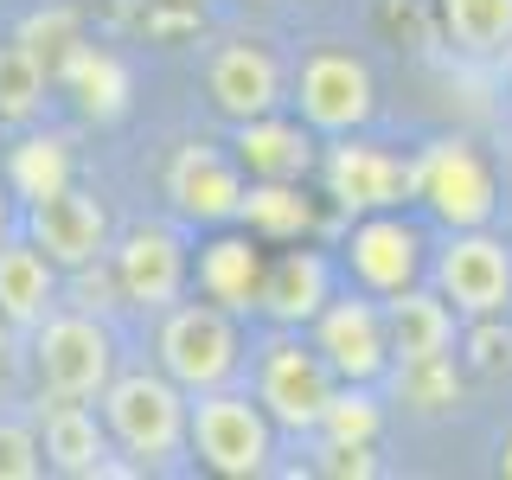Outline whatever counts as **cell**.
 Segmentation results:
<instances>
[{
  "instance_id": "83f0119b",
  "label": "cell",
  "mask_w": 512,
  "mask_h": 480,
  "mask_svg": "<svg viewBox=\"0 0 512 480\" xmlns=\"http://www.w3.org/2000/svg\"><path fill=\"white\" fill-rule=\"evenodd\" d=\"M58 71L71 77L77 90H84L90 109H116V103H122V71H116V58H103V52H90V45H77V52L64 58Z\"/></svg>"
},
{
  "instance_id": "4dcf8cb0",
  "label": "cell",
  "mask_w": 512,
  "mask_h": 480,
  "mask_svg": "<svg viewBox=\"0 0 512 480\" xmlns=\"http://www.w3.org/2000/svg\"><path fill=\"white\" fill-rule=\"evenodd\" d=\"M320 474H333V480H372V474H378L372 442H327V455H320Z\"/></svg>"
},
{
  "instance_id": "603a6c76",
  "label": "cell",
  "mask_w": 512,
  "mask_h": 480,
  "mask_svg": "<svg viewBox=\"0 0 512 480\" xmlns=\"http://www.w3.org/2000/svg\"><path fill=\"white\" fill-rule=\"evenodd\" d=\"M384 372H391L397 397H404L410 410H423V416L461 404V372H455V359H448V352H436V359H391Z\"/></svg>"
},
{
  "instance_id": "836d02e7",
  "label": "cell",
  "mask_w": 512,
  "mask_h": 480,
  "mask_svg": "<svg viewBox=\"0 0 512 480\" xmlns=\"http://www.w3.org/2000/svg\"><path fill=\"white\" fill-rule=\"evenodd\" d=\"M160 7H205V0H160Z\"/></svg>"
},
{
  "instance_id": "7c38bea8",
  "label": "cell",
  "mask_w": 512,
  "mask_h": 480,
  "mask_svg": "<svg viewBox=\"0 0 512 480\" xmlns=\"http://www.w3.org/2000/svg\"><path fill=\"white\" fill-rule=\"evenodd\" d=\"M410 186L423 192L442 218H455V224H480L487 205H493V180H487V167H480V154L468 148V141H442V148H429L423 167H410Z\"/></svg>"
},
{
  "instance_id": "7a4b0ae2",
  "label": "cell",
  "mask_w": 512,
  "mask_h": 480,
  "mask_svg": "<svg viewBox=\"0 0 512 480\" xmlns=\"http://www.w3.org/2000/svg\"><path fill=\"white\" fill-rule=\"evenodd\" d=\"M186 448L212 474L250 480V474H269L276 423L263 416V404H250V397L218 384V391H199V404H186Z\"/></svg>"
},
{
  "instance_id": "4fadbf2b",
  "label": "cell",
  "mask_w": 512,
  "mask_h": 480,
  "mask_svg": "<svg viewBox=\"0 0 512 480\" xmlns=\"http://www.w3.org/2000/svg\"><path fill=\"white\" fill-rule=\"evenodd\" d=\"M205 90H212V103L231 122H250V116H269V109L282 103V71H276V58H269L263 45L237 39V45H224V52H212Z\"/></svg>"
},
{
  "instance_id": "ba28073f",
  "label": "cell",
  "mask_w": 512,
  "mask_h": 480,
  "mask_svg": "<svg viewBox=\"0 0 512 480\" xmlns=\"http://www.w3.org/2000/svg\"><path fill=\"white\" fill-rule=\"evenodd\" d=\"M26 231L58 269H90L109 256V212L77 186H58L45 199H26Z\"/></svg>"
},
{
  "instance_id": "5b68a950",
  "label": "cell",
  "mask_w": 512,
  "mask_h": 480,
  "mask_svg": "<svg viewBox=\"0 0 512 480\" xmlns=\"http://www.w3.org/2000/svg\"><path fill=\"white\" fill-rule=\"evenodd\" d=\"M333 384H340L333 365L301 340H269L263 359H256V404L282 429H314L327 397H333Z\"/></svg>"
},
{
  "instance_id": "d6a6232c",
  "label": "cell",
  "mask_w": 512,
  "mask_h": 480,
  "mask_svg": "<svg viewBox=\"0 0 512 480\" xmlns=\"http://www.w3.org/2000/svg\"><path fill=\"white\" fill-rule=\"evenodd\" d=\"M0 237H7V186H0Z\"/></svg>"
},
{
  "instance_id": "7402d4cb",
  "label": "cell",
  "mask_w": 512,
  "mask_h": 480,
  "mask_svg": "<svg viewBox=\"0 0 512 480\" xmlns=\"http://www.w3.org/2000/svg\"><path fill=\"white\" fill-rule=\"evenodd\" d=\"M237 218H244L250 231H263V237H301L314 224V212H308V199H301L295 180H256L244 199H237Z\"/></svg>"
},
{
  "instance_id": "6da1fadb",
  "label": "cell",
  "mask_w": 512,
  "mask_h": 480,
  "mask_svg": "<svg viewBox=\"0 0 512 480\" xmlns=\"http://www.w3.org/2000/svg\"><path fill=\"white\" fill-rule=\"evenodd\" d=\"M103 429L135 468H167L186 448V391L167 372H116L103 384Z\"/></svg>"
},
{
  "instance_id": "8992f818",
  "label": "cell",
  "mask_w": 512,
  "mask_h": 480,
  "mask_svg": "<svg viewBox=\"0 0 512 480\" xmlns=\"http://www.w3.org/2000/svg\"><path fill=\"white\" fill-rule=\"evenodd\" d=\"M436 295L455 301V314L487 320L512 308V250L487 231H461L448 237L442 263H436Z\"/></svg>"
},
{
  "instance_id": "9a60e30c",
  "label": "cell",
  "mask_w": 512,
  "mask_h": 480,
  "mask_svg": "<svg viewBox=\"0 0 512 480\" xmlns=\"http://www.w3.org/2000/svg\"><path fill=\"white\" fill-rule=\"evenodd\" d=\"M352 269H359L365 288L391 295V288H410L416 282V263H423V237L410 231L404 218H384V212H365L352 224Z\"/></svg>"
},
{
  "instance_id": "cb8c5ba5",
  "label": "cell",
  "mask_w": 512,
  "mask_h": 480,
  "mask_svg": "<svg viewBox=\"0 0 512 480\" xmlns=\"http://www.w3.org/2000/svg\"><path fill=\"white\" fill-rule=\"evenodd\" d=\"M7 180L20 199H45V192L71 186V148H64V135H26L7 160Z\"/></svg>"
},
{
  "instance_id": "9c48e42d",
  "label": "cell",
  "mask_w": 512,
  "mask_h": 480,
  "mask_svg": "<svg viewBox=\"0 0 512 480\" xmlns=\"http://www.w3.org/2000/svg\"><path fill=\"white\" fill-rule=\"evenodd\" d=\"M314 352L333 365V378L372 384L391 365V340H384V308L378 301H333L314 314Z\"/></svg>"
},
{
  "instance_id": "52a82bcc",
  "label": "cell",
  "mask_w": 512,
  "mask_h": 480,
  "mask_svg": "<svg viewBox=\"0 0 512 480\" xmlns=\"http://www.w3.org/2000/svg\"><path fill=\"white\" fill-rule=\"evenodd\" d=\"M295 103H301V122L320 128V135H352V128L372 122L378 90H372L365 58H352V52H314L308 64H301Z\"/></svg>"
},
{
  "instance_id": "d4e9b609",
  "label": "cell",
  "mask_w": 512,
  "mask_h": 480,
  "mask_svg": "<svg viewBox=\"0 0 512 480\" xmlns=\"http://www.w3.org/2000/svg\"><path fill=\"white\" fill-rule=\"evenodd\" d=\"M256 276H263V263H256V244L250 237H224L199 256V282L212 301H250L256 295Z\"/></svg>"
},
{
  "instance_id": "44dd1931",
  "label": "cell",
  "mask_w": 512,
  "mask_h": 480,
  "mask_svg": "<svg viewBox=\"0 0 512 480\" xmlns=\"http://www.w3.org/2000/svg\"><path fill=\"white\" fill-rule=\"evenodd\" d=\"M442 26L474 58L512 52V0H442Z\"/></svg>"
},
{
  "instance_id": "d6986e66",
  "label": "cell",
  "mask_w": 512,
  "mask_h": 480,
  "mask_svg": "<svg viewBox=\"0 0 512 480\" xmlns=\"http://www.w3.org/2000/svg\"><path fill=\"white\" fill-rule=\"evenodd\" d=\"M58 308V263L39 244H0V320L39 327Z\"/></svg>"
},
{
  "instance_id": "1f68e13d",
  "label": "cell",
  "mask_w": 512,
  "mask_h": 480,
  "mask_svg": "<svg viewBox=\"0 0 512 480\" xmlns=\"http://www.w3.org/2000/svg\"><path fill=\"white\" fill-rule=\"evenodd\" d=\"M500 474L512 480V436H506V448H500Z\"/></svg>"
},
{
  "instance_id": "2e32d148",
  "label": "cell",
  "mask_w": 512,
  "mask_h": 480,
  "mask_svg": "<svg viewBox=\"0 0 512 480\" xmlns=\"http://www.w3.org/2000/svg\"><path fill=\"white\" fill-rule=\"evenodd\" d=\"M167 199L199 224H224V218H237L244 180H237V167L218 148H180V160L167 167Z\"/></svg>"
},
{
  "instance_id": "3957f363",
  "label": "cell",
  "mask_w": 512,
  "mask_h": 480,
  "mask_svg": "<svg viewBox=\"0 0 512 480\" xmlns=\"http://www.w3.org/2000/svg\"><path fill=\"white\" fill-rule=\"evenodd\" d=\"M160 372L180 384L186 397L199 391H218L224 378L237 372V327L231 314L218 308V301H173V308H160Z\"/></svg>"
},
{
  "instance_id": "8fae6325",
  "label": "cell",
  "mask_w": 512,
  "mask_h": 480,
  "mask_svg": "<svg viewBox=\"0 0 512 480\" xmlns=\"http://www.w3.org/2000/svg\"><path fill=\"white\" fill-rule=\"evenodd\" d=\"M39 448H45V468L52 474H109V429L103 416L90 404H77V397H39Z\"/></svg>"
},
{
  "instance_id": "4316f807",
  "label": "cell",
  "mask_w": 512,
  "mask_h": 480,
  "mask_svg": "<svg viewBox=\"0 0 512 480\" xmlns=\"http://www.w3.org/2000/svg\"><path fill=\"white\" fill-rule=\"evenodd\" d=\"M378 423H384V410L372 404V391H365V384H346V378H340L314 429H320L327 442H378Z\"/></svg>"
},
{
  "instance_id": "e0dca14e",
  "label": "cell",
  "mask_w": 512,
  "mask_h": 480,
  "mask_svg": "<svg viewBox=\"0 0 512 480\" xmlns=\"http://www.w3.org/2000/svg\"><path fill=\"white\" fill-rule=\"evenodd\" d=\"M384 340H391V359H436V352H455V308L436 295V288H391L384 301Z\"/></svg>"
},
{
  "instance_id": "277c9868",
  "label": "cell",
  "mask_w": 512,
  "mask_h": 480,
  "mask_svg": "<svg viewBox=\"0 0 512 480\" xmlns=\"http://www.w3.org/2000/svg\"><path fill=\"white\" fill-rule=\"evenodd\" d=\"M32 365H39V384L52 397H103V384L116 378V340L96 314H45L32 327Z\"/></svg>"
},
{
  "instance_id": "30bf717a",
  "label": "cell",
  "mask_w": 512,
  "mask_h": 480,
  "mask_svg": "<svg viewBox=\"0 0 512 480\" xmlns=\"http://www.w3.org/2000/svg\"><path fill=\"white\" fill-rule=\"evenodd\" d=\"M116 288L122 301H135V308H173L186 288V250L173 231H160V224H141V231H128L116 244Z\"/></svg>"
},
{
  "instance_id": "ffe728a7",
  "label": "cell",
  "mask_w": 512,
  "mask_h": 480,
  "mask_svg": "<svg viewBox=\"0 0 512 480\" xmlns=\"http://www.w3.org/2000/svg\"><path fill=\"white\" fill-rule=\"evenodd\" d=\"M237 160L250 167V180H301L314 167V141L301 122H276L269 109V116L237 122Z\"/></svg>"
},
{
  "instance_id": "ac0fdd59",
  "label": "cell",
  "mask_w": 512,
  "mask_h": 480,
  "mask_svg": "<svg viewBox=\"0 0 512 480\" xmlns=\"http://www.w3.org/2000/svg\"><path fill=\"white\" fill-rule=\"evenodd\" d=\"M256 308L276 327H308L327 308V263L314 250H282L276 263L256 276Z\"/></svg>"
},
{
  "instance_id": "f1b7e54d",
  "label": "cell",
  "mask_w": 512,
  "mask_h": 480,
  "mask_svg": "<svg viewBox=\"0 0 512 480\" xmlns=\"http://www.w3.org/2000/svg\"><path fill=\"white\" fill-rule=\"evenodd\" d=\"M39 474H45L39 429L20 416H0V480H39Z\"/></svg>"
},
{
  "instance_id": "5bb4252c",
  "label": "cell",
  "mask_w": 512,
  "mask_h": 480,
  "mask_svg": "<svg viewBox=\"0 0 512 480\" xmlns=\"http://www.w3.org/2000/svg\"><path fill=\"white\" fill-rule=\"evenodd\" d=\"M327 192L346 205V212H384L410 192V167L391 160L384 148H365V141H346V148L327 154Z\"/></svg>"
},
{
  "instance_id": "f546056e",
  "label": "cell",
  "mask_w": 512,
  "mask_h": 480,
  "mask_svg": "<svg viewBox=\"0 0 512 480\" xmlns=\"http://www.w3.org/2000/svg\"><path fill=\"white\" fill-rule=\"evenodd\" d=\"M500 320H506V314L474 320V333H468V359H474V372H512V333H500Z\"/></svg>"
},
{
  "instance_id": "484cf974",
  "label": "cell",
  "mask_w": 512,
  "mask_h": 480,
  "mask_svg": "<svg viewBox=\"0 0 512 480\" xmlns=\"http://www.w3.org/2000/svg\"><path fill=\"white\" fill-rule=\"evenodd\" d=\"M45 84H52V71H45V64L32 58L26 45H0V122L39 116Z\"/></svg>"
}]
</instances>
